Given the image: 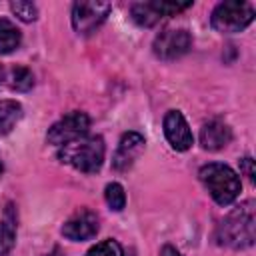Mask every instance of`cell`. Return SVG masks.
Here are the masks:
<instances>
[{
    "mask_svg": "<svg viewBox=\"0 0 256 256\" xmlns=\"http://www.w3.org/2000/svg\"><path fill=\"white\" fill-rule=\"evenodd\" d=\"M254 226H256L254 200H244L240 206L228 212L224 220L218 224L216 240L220 246H228L234 250L250 248L254 244Z\"/></svg>",
    "mask_w": 256,
    "mask_h": 256,
    "instance_id": "cell-1",
    "label": "cell"
},
{
    "mask_svg": "<svg viewBox=\"0 0 256 256\" xmlns=\"http://www.w3.org/2000/svg\"><path fill=\"white\" fill-rule=\"evenodd\" d=\"M104 154H106V146H104L102 136L86 134V136H82L74 142H68V144L60 146L56 156L62 164H68L78 172L94 174L102 168Z\"/></svg>",
    "mask_w": 256,
    "mask_h": 256,
    "instance_id": "cell-2",
    "label": "cell"
},
{
    "mask_svg": "<svg viewBox=\"0 0 256 256\" xmlns=\"http://www.w3.org/2000/svg\"><path fill=\"white\" fill-rule=\"evenodd\" d=\"M198 176L218 206H230L242 192L240 176L226 164L210 162L200 168Z\"/></svg>",
    "mask_w": 256,
    "mask_h": 256,
    "instance_id": "cell-3",
    "label": "cell"
},
{
    "mask_svg": "<svg viewBox=\"0 0 256 256\" xmlns=\"http://www.w3.org/2000/svg\"><path fill=\"white\" fill-rule=\"evenodd\" d=\"M252 20H254V6L244 0L220 2L210 14V24L220 34L242 32L246 26L252 24Z\"/></svg>",
    "mask_w": 256,
    "mask_h": 256,
    "instance_id": "cell-4",
    "label": "cell"
},
{
    "mask_svg": "<svg viewBox=\"0 0 256 256\" xmlns=\"http://www.w3.org/2000/svg\"><path fill=\"white\" fill-rule=\"evenodd\" d=\"M90 130V118L84 112H70L62 116L58 122H54L46 132V142L52 146H64L68 142H74L82 136H86Z\"/></svg>",
    "mask_w": 256,
    "mask_h": 256,
    "instance_id": "cell-5",
    "label": "cell"
},
{
    "mask_svg": "<svg viewBox=\"0 0 256 256\" xmlns=\"http://www.w3.org/2000/svg\"><path fill=\"white\" fill-rule=\"evenodd\" d=\"M190 48H192V34L186 28H166L152 42L154 56L166 62L184 56Z\"/></svg>",
    "mask_w": 256,
    "mask_h": 256,
    "instance_id": "cell-6",
    "label": "cell"
},
{
    "mask_svg": "<svg viewBox=\"0 0 256 256\" xmlns=\"http://www.w3.org/2000/svg\"><path fill=\"white\" fill-rule=\"evenodd\" d=\"M190 6H192V2H160V0H154V2H136V4H132L130 14H132V20L138 26L152 28L162 18L176 16L178 12H182V10L190 8Z\"/></svg>",
    "mask_w": 256,
    "mask_h": 256,
    "instance_id": "cell-7",
    "label": "cell"
},
{
    "mask_svg": "<svg viewBox=\"0 0 256 256\" xmlns=\"http://www.w3.org/2000/svg\"><path fill=\"white\" fill-rule=\"evenodd\" d=\"M112 6L108 2H74L72 4V26L78 34L96 32L108 18Z\"/></svg>",
    "mask_w": 256,
    "mask_h": 256,
    "instance_id": "cell-8",
    "label": "cell"
},
{
    "mask_svg": "<svg viewBox=\"0 0 256 256\" xmlns=\"http://www.w3.org/2000/svg\"><path fill=\"white\" fill-rule=\"evenodd\" d=\"M100 230V220L98 214L88 210V208H80L78 212H74L62 226V236L72 240V242H84L90 240L98 234Z\"/></svg>",
    "mask_w": 256,
    "mask_h": 256,
    "instance_id": "cell-9",
    "label": "cell"
},
{
    "mask_svg": "<svg viewBox=\"0 0 256 256\" xmlns=\"http://www.w3.org/2000/svg\"><path fill=\"white\" fill-rule=\"evenodd\" d=\"M164 134L166 140L170 142V146L178 152H186L192 148L194 144V136L192 130L184 118V114L180 110H168L164 116Z\"/></svg>",
    "mask_w": 256,
    "mask_h": 256,
    "instance_id": "cell-10",
    "label": "cell"
},
{
    "mask_svg": "<svg viewBox=\"0 0 256 256\" xmlns=\"http://www.w3.org/2000/svg\"><path fill=\"white\" fill-rule=\"evenodd\" d=\"M144 144H146V140H144V136L140 132H126V134H122V138L118 142V148L114 152V158H112L114 170H118V172L128 170L136 162V158L142 154Z\"/></svg>",
    "mask_w": 256,
    "mask_h": 256,
    "instance_id": "cell-11",
    "label": "cell"
},
{
    "mask_svg": "<svg viewBox=\"0 0 256 256\" xmlns=\"http://www.w3.org/2000/svg\"><path fill=\"white\" fill-rule=\"evenodd\" d=\"M232 142V130L222 120H210L200 130V144L204 150L216 152Z\"/></svg>",
    "mask_w": 256,
    "mask_h": 256,
    "instance_id": "cell-12",
    "label": "cell"
},
{
    "mask_svg": "<svg viewBox=\"0 0 256 256\" xmlns=\"http://www.w3.org/2000/svg\"><path fill=\"white\" fill-rule=\"evenodd\" d=\"M22 104L16 100H0V134L12 132V128L20 122L22 118Z\"/></svg>",
    "mask_w": 256,
    "mask_h": 256,
    "instance_id": "cell-13",
    "label": "cell"
},
{
    "mask_svg": "<svg viewBox=\"0 0 256 256\" xmlns=\"http://www.w3.org/2000/svg\"><path fill=\"white\" fill-rule=\"evenodd\" d=\"M22 42V34L16 28L14 22L8 18H0V54H10L14 52Z\"/></svg>",
    "mask_w": 256,
    "mask_h": 256,
    "instance_id": "cell-14",
    "label": "cell"
},
{
    "mask_svg": "<svg viewBox=\"0 0 256 256\" xmlns=\"http://www.w3.org/2000/svg\"><path fill=\"white\" fill-rule=\"evenodd\" d=\"M8 86L16 92H28L32 86H34V74L24 68V66H16L8 72Z\"/></svg>",
    "mask_w": 256,
    "mask_h": 256,
    "instance_id": "cell-15",
    "label": "cell"
},
{
    "mask_svg": "<svg viewBox=\"0 0 256 256\" xmlns=\"http://www.w3.org/2000/svg\"><path fill=\"white\" fill-rule=\"evenodd\" d=\"M104 198H106V204L110 206V210H114V212H120L126 206V192H124L122 184H118V182L106 184Z\"/></svg>",
    "mask_w": 256,
    "mask_h": 256,
    "instance_id": "cell-16",
    "label": "cell"
},
{
    "mask_svg": "<svg viewBox=\"0 0 256 256\" xmlns=\"http://www.w3.org/2000/svg\"><path fill=\"white\" fill-rule=\"evenodd\" d=\"M86 256H124V250L116 240L108 238V240H102L96 246H92L86 252Z\"/></svg>",
    "mask_w": 256,
    "mask_h": 256,
    "instance_id": "cell-17",
    "label": "cell"
},
{
    "mask_svg": "<svg viewBox=\"0 0 256 256\" xmlns=\"http://www.w3.org/2000/svg\"><path fill=\"white\" fill-rule=\"evenodd\" d=\"M10 10L22 20V22H34L38 18V8L34 2H24V0H14L10 2Z\"/></svg>",
    "mask_w": 256,
    "mask_h": 256,
    "instance_id": "cell-18",
    "label": "cell"
},
{
    "mask_svg": "<svg viewBox=\"0 0 256 256\" xmlns=\"http://www.w3.org/2000/svg\"><path fill=\"white\" fill-rule=\"evenodd\" d=\"M16 242V228L10 222H0V256H6Z\"/></svg>",
    "mask_w": 256,
    "mask_h": 256,
    "instance_id": "cell-19",
    "label": "cell"
},
{
    "mask_svg": "<svg viewBox=\"0 0 256 256\" xmlns=\"http://www.w3.org/2000/svg\"><path fill=\"white\" fill-rule=\"evenodd\" d=\"M240 172H242L250 182H254L256 172H254V160H252L250 156H244V158L240 160Z\"/></svg>",
    "mask_w": 256,
    "mask_h": 256,
    "instance_id": "cell-20",
    "label": "cell"
},
{
    "mask_svg": "<svg viewBox=\"0 0 256 256\" xmlns=\"http://www.w3.org/2000/svg\"><path fill=\"white\" fill-rule=\"evenodd\" d=\"M160 256H182V254H180V250H176L174 246L166 244V246H162V250H160Z\"/></svg>",
    "mask_w": 256,
    "mask_h": 256,
    "instance_id": "cell-21",
    "label": "cell"
},
{
    "mask_svg": "<svg viewBox=\"0 0 256 256\" xmlns=\"http://www.w3.org/2000/svg\"><path fill=\"white\" fill-rule=\"evenodd\" d=\"M2 76H4V70H2V66H0V84H2Z\"/></svg>",
    "mask_w": 256,
    "mask_h": 256,
    "instance_id": "cell-22",
    "label": "cell"
},
{
    "mask_svg": "<svg viewBox=\"0 0 256 256\" xmlns=\"http://www.w3.org/2000/svg\"><path fill=\"white\" fill-rule=\"evenodd\" d=\"M2 170H4V166H2V160H0V174H2Z\"/></svg>",
    "mask_w": 256,
    "mask_h": 256,
    "instance_id": "cell-23",
    "label": "cell"
}]
</instances>
